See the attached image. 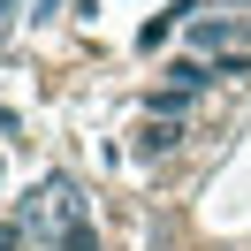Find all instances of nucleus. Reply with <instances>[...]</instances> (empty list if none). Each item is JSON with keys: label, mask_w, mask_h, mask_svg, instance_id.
<instances>
[{"label": "nucleus", "mask_w": 251, "mask_h": 251, "mask_svg": "<svg viewBox=\"0 0 251 251\" xmlns=\"http://www.w3.org/2000/svg\"><path fill=\"white\" fill-rule=\"evenodd\" d=\"M23 236H38V244H53V251H99L92 213H84V190L69 183V175H46V183H38V198L23 205Z\"/></svg>", "instance_id": "nucleus-1"}, {"label": "nucleus", "mask_w": 251, "mask_h": 251, "mask_svg": "<svg viewBox=\"0 0 251 251\" xmlns=\"http://www.w3.org/2000/svg\"><path fill=\"white\" fill-rule=\"evenodd\" d=\"M190 46H205V53L228 61V53L251 46V31H244V23H228V16H198V23H190Z\"/></svg>", "instance_id": "nucleus-2"}, {"label": "nucleus", "mask_w": 251, "mask_h": 251, "mask_svg": "<svg viewBox=\"0 0 251 251\" xmlns=\"http://www.w3.org/2000/svg\"><path fill=\"white\" fill-rule=\"evenodd\" d=\"M183 145V129H175V114H145V129H137V152L152 160V152H175Z\"/></svg>", "instance_id": "nucleus-3"}, {"label": "nucleus", "mask_w": 251, "mask_h": 251, "mask_svg": "<svg viewBox=\"0 0 251 251\" xmlns=\"http://www.w3.org/2000/svg\"><path fill=\"white\" fill-rule=\"evenodd\" d=\"M0 251H23V221H0Z\"/></svg>", "instance_id": "nucleus-4"}, {"label": "nucleus", "mask_w": 251, "mask_h": 251, "mask_svg": "<svg viewBox=\"0 0 251 251\" xmlns=\"http://www.w3.org/2000/svg\"><path fill=\"white\" fill-rule=\"evenodd\" d=\"M46 8H53V0H31V16H46Z\"/></svg>", "instance_id": "nucleus-5"}]
</instances>
